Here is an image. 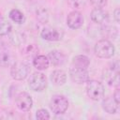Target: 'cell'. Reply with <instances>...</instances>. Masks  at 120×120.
Segmentation results:
<instances>
[{
    "mask_svg": "<svg viewBox=\"0 0 120 120\" xmlns=\"http://www.w3.org/2000/svg\"><path fill=\"white\" fill-rule=\"evenodd\" d=\"M102 79L103 81L110 86L119 87V65L117 62L112 63V65L106 69L103 70L102 73Z\"/></svg>",
    "mask_w": 120,
    "mask_h": 120,
    "instance_id": "cell-1",
    "label": "cell"
},
{
    "mask_svg": "<svg viewBox=\"0 0 120 120\" xmlns=\"http://www.w3.org/2000/svg\"><path fill=\"white\" fill-rule=\"evenodd\" d=\"M94 51L96 55L99 58H111L113 56L115 49L112 43L108 39H100L96 43Z\"/></svg>",
    "mask_w": 120,
    "mask_h": 120,
    "instance_id": "cell-2",
    "label": "cell"
},
{
    "mask_svg": "<svg viewBox=\"0 0 120 120\" xmlns=\"http://www.w3.org/2000/svg\"><path fill=\"white\" fill-rule=\"evenodd\" d=\"M104 86L100 82L92 80L87 82L86 93L87 96L93 100H99L104 97Z\"/></svg>",
    "mask_w": 120,
    "mask_h": 120,
    "instance_id": "cell-3",
    "label": "cell"
},
{
    "mask_svg": "<svg viewBox=\"0 0 120 120\" xmlns=\"http://www.w3.org/2000/svg\"><path fill=\"white\" fill-rule=\"evenodd\" d=\"M30 72L29 66L24 62L20 61H14V63L11 65L10 68V75L11 77L16 81H22L24 80Z\"/></svg>",
    "mask_w": 120,
    "mask_h": 120,
    "instance_id": "cell-4",
    "label": "cell"
},
{
    "mask_svg": "<svg viewBox=\"0 0 120 120\" xmlns=\"http://www.w3.org/2000/svg\"><path fill=\"white\" fill-rule=\"evenodd\" d=\"M50 108L55 114H63L68 108V101L62 95H54L50 101Z\"/></svg>",
    "mask_w": 120,
    "mask_h": 120,
    "instance_id": "cell-5",
    "label": "cell"
},
{
    "mask_svg": "<svg viewBox=\"0 0 120 120\" xmlns=\"http://www.w3.org/2000/svg\"><path fill=\"white\" fill-rule=\"evenodd\" d=\"M29 86L33 91L41 92L47 87L46 76L41 72H35L29 79Z\"/></svg>",
    "mask_w": 120,
    "mask_h": 120,
    "instance_id": "cell-6",
    "label": "cell"
},
{
    "mask_svg": "<svg viewBox=\"0 0 120 120\" xmlns=\"http://www.w3.org/2000/svg\"><path fill=\"white\" fill-rule=\"evenodd\" d=\"M69 76L70 79L76 83H84L89 81V73L87 68L70 66Z\"/></svg>",
    "mask_w": 120,
    "mask_h": 120,
    "instance_id": "cell-7",
    "label": "cell"
},
{
    "mask_svg": "<svg viewBox=\"0 0 120 120\" xmlns=\"http://www.w3.org/2000/svg\"><path fill=\"white\" fill-rule=\"evenodd\" d=\"M17 107L22 112H28L32 108L33 100L31 96L26 92H21L15 99Z\"/></svg>",
    "mask_w": 120,
    "mask_h": 120,
    "instance_id": "cell-8",
    "label": "cell"
},
{
    "mask_svg": "<svg viewBox=\"0 0 120 120\" xmlns=\"http://www.w3.org/2000/svg\"><path fill=\"white\" fill-rule=\"evenodd\" d=\"M67 24L71 29H79L83 24V16L81 12L73 10L67 17Z\"/></svg>",
    "mask_w": 120,
    "mask_h": 120,
    "instance_id": "cell-9",
    "label": "cell"
},
{
    "mask_svg": "<svg viewBox=\"0 0 120 120\" xmlns=\"http://www.w3.org/2000/svg\"><path fill=\"white\" fill-rule=\"evenodd\" d=\"M40 36L43 39L45 40H49V41H58L62 38V35L61 33L55 29V28H52V27H45L41 30Z\"/></svg>",
    "mask_w": 120,
    "mask_h": 120,
    "instance_id": "cell-10",
    "label": "cell"
},
{
    "mask_svg": "<svg viewBox=\"0 0 120 120\" xmlns=\"http://www.w3.org/2000/svg\"><path fill=\"white\" fill-rule=\"evenodd\" d=\"M47 57L49 59L50 64H52V66H55V67L62 66L66 62V58H67L66 54L58 50H53V51L50 52Z\"/></svg>",
    "mask_w": 120,
    "mask_h": 120,
    "instance_id": "cell-11",
    "label": "cell"
},
{
    "mask_svg": "<svg viewBox=\"0 0 120 120\" xmlns=\"http://www.w3.org/2000/svg\"><path fill=\"white\" fill-rule=\"evenodd\" d=\"M90 17H91V20L94 22L102 24V23H105L108 21L109 15H108V12L105 11L104 9H102V8H94L91 11Z\"/></svg>",
    "mask_w": 120,
    "mask_h": 120,
    "instance_id": "cell-12",
    "label": "cell"
},
{
    "mask_svg": "<svg viewBox=\"0 0 120 120\" xmlns=\"http://www.w3.org/2000/svg\"><path fill=\"white\" fill-rule=\"evenodd\" d=\"M102 108L106 112L110 114H114L118 112L119 104L115 102L112 97H107L102 100Z\"/></svg>",
    "mask_w": 120,
    "mask_h": 120,
    "instance_id": "cell-13",
    "label": "cell"
},
{
    "mask_svg": "<svg viewBox=\"0 0 120 120\" xmlns=\"http://www.w3.org/2000/svg\"><path fill=\"white\" fill-rule=\"evenodd\" d=\"M50 79L54 85L60 86V85L65 84V82L67 81V74L62 69H55L52 72Z\"/></svg>",
    "mask_w": 120,
    "mask_h": 120,
    "instance_id": "cell-14",
    "label": "cell"
},
{
    "mask_svg": "<svg viewBox=\"0 0 120 120\" xmlns=\"http://www.w3.org/2000/svg\"><path fill=\"white\" fill-rule=\"evenodd\" d=\"M14 63V58L12 53L8 50L0 51V66L3 68H7L11 66Z\"/></svg>",
    "mask_w": 120,
    "mask_h": 120,
    "instance_id": "cell-15",
    "label": "cell"
},
{
    "mask_svg": "<svg viewBox=\"0 0 120 120\" xmlns=\"http://www.w3.org/2000/svg\"><path fill=\"white\" fill-rule=\"evenodd\" d=\"M34 67L38 70H44L49 68L50 62L47 56L45 55H37L33 60Z\"/></svg>",
    "mask_w": 120,
    "mask_h": 120,
    "instance_id": "cell-16",
    "label": "cell"
},
{
    "mask_svg": "<svg viewBox=\"0 0 120 120\" xmlns=\"http://www.w3.org/2000/svg\"><path fill=\"white\" fill-rule=\"evenodd\" d=\"M90 65V60L86 55H76L75 57H73L71 65L70 66H74V67H78V68H88Z\"/></svg>",
    "mask_w": 120,
    "mask_h": 120,
    "instance_id": "cell-17",
    "label": "cell"
},
{
    "mask_svg": "<svg viewBox=\"0 0 120 120\" xmlns=\"http://www.w3.org/2000/svg\"><path fill=\"white\" fill-rule=\"evenodd\" d=\"M12 26L10 22L5 19L0 17V36H7L11 32Z\"/></svg>",
    "mask_w": 120,
    "mask_h": 120,
    "instance_id": "cell-18",
    "label": "cell"
},
{
    "mask_svg": "<svg viewBox=\"0 0 120 120\" xmlns=\"http://www.w3.org/2000/svg\"><path fill=\"white\" fill-rule=\"evenodd\" d=\"M9 18L16 23H22L24 22L23 14L17 8H13L9 12Z\"/></svg>",
    "mask_w": 120,
    "mask_h": 120,
    "instance_id": "cell-19",
    "label": "cell"
},
{
    "mask_svg": "<svg viewBox=\"0 0 120 120\" xmlns=\"http://www.w3.org/2000/svg\"><path fill=\"white\" fill-rule=\"evenodd\" d=\"M10 41L17 46H20L24 43L25 41V36L22 32H15L10 36Z\"/></svg>",
    "mask_w": 120,
    "mask_h": 120,
    "instance_id": "cell-20",
    "label": "cell"
},
{
    "mask_svg": "<svg viewBox=\"0 0 120 120\" xmlns=\"http://www.w3.org/2000/svg\"><path fill=\"white\" fill-rule=\"evenodd\" d=\"M67 1L69 7L74 9L82 8L86 5V2H87V0H67Z\"/></svg>",
    "mask_w": 120,
    "mask_h": 120,
    "instance_id": "cell-21",
    "label": "cell"
},
{
    "mask_svg": "<svg viewBox=\"0 0 120 120\" xmlns=\"http://www.w3.org/2000/svg\"><path fill=\"white\" fill-rule=\"evenodd\" d=\"M36 117H37V119H39V120H47V119H50V114L47 110L39 109L37 111Z\"/></svg>",
    "mask_w": 120,
    "mask_h": 120,
    "instance_id": "cell-22",
    "label": "cell"
},
{
    "mask_svg": "<svg viewBox=\"0 0 120 120\" xmlns=\"http://www.w3.org/2000/svg\"><path fill=\"white\" fill-rule=\"evenodd\" d=\"M107 1L108 0H90V3L95 8H102L107 5Z\"/></svg>",
    "mask_w": 120,
    "mask_h": 120,
    "instance_id": "cell-23",
    "label": "cell"
},
{
    "mask_svg": "<svg viewBox=\"0 0 120 120\" xmlns=\"http://www.w3.org/2000/svg\"><path fill=\"white\" fill-rule=\"evenodd\" d=\"M112 98L115 100V102L117 104H119V102H120V90H119V87H116V89H115V91H114V93L112 95Z\"/></svg>",
    "mask_w": 120,
    "mask_h": 120,
    "instance_id": "cell-24",
    "label": "cell"
},
{
    "mask_svg": "<svg viewBox=\"0 0 120 120\" xmlns=\"http://www.w3.org/2000/svg\"><path fill=\"white\" fill-rule=\"evenodd\" d=\"M113 18H114V20H115L116 22H120V9L118 8H115L114 11H113Z\"/></svg>",
    "mask_w": 120,
    "mask_h": 120,
    "instance_id": "cell-25",
    "label": "cell"
},
{
    "mask_svg": "<svg viewBox=\"0 0 120 120\" xmlns=\"http://www.w3.org/2000/svg\"><path fill=\"white\" fill-rule=\"evenodd\" d=\"M0 15H1V14H0ZM0 17H1V16H0Z\"/></svg>",
    "mask_w": 120,
    "mask_h": 120,
    "instance_id": "cell-26",
    "label": "cell"
}]
</instances>
